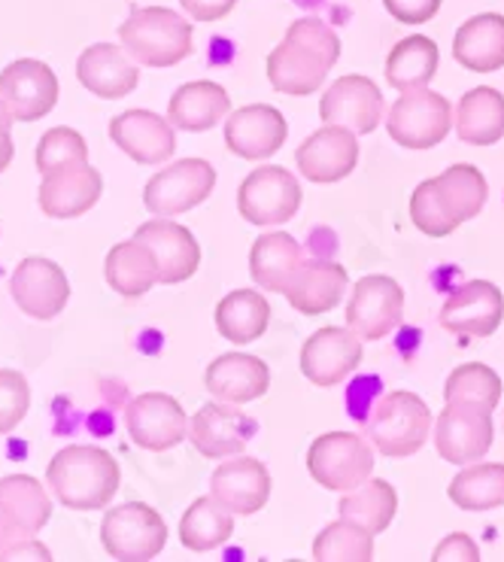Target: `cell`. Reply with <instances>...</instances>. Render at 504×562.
Wrapping results in <instances>:
<instances>
[{
	"label": "cell",
	"mask_w": 504,
	"mask_h": 562,
	"mask_svg": "<svg viewBox=\"0 0 504 562\" xmlns=\"http://www.w3.org/2000/svg\"><path fill=\"white\" fill-rule=\"evenodd\" d=\"M134 237L153 249L158 265V283H165V286L186 283L201 265V247H198L192 232L186 225L168 220V216H156V220L143 223L134 232Z\"/></svg>",
	"instance_id": "obj_21"
},
{
	"label": "cell",
	"mask_w": 504,
	"mask_h": 562,
	"mask_svg": "<svg viewBox=\"0 0 504 562\" xmlns=\"http://www.w3.org/2000/svg\"><path fill=\"white\" fill-rule=\"evenodd\" d=\"M27 407H31V386L25 374L13 368H0V435H10L25 419Z\"/></svg>",
	"instance_id": "obj_44"
},
{
	"label": "cell",
	"mask_w": 504,
	"mask_h": 562,
	"mask_svg": "<svg viewBox=\"0 0 504 562\" xmlns=\"http://www.w3.org/2000/svg\"><path fill=\"white\" fill-rule=\"evenodd\" d=\"M13 113H10V110H7V104H3V101H0V134H10L13 132Z\"/></svg>",
	"instance_id": "obj_51"
},
{
	"label": "cell",
	"mask_w": 504,
	"mask_h": 562,
	"mask_svg": "<svg viewBox=\"0 0 504 562\" xmlns=\"http://www.w3.org/2000/svg\"><path fill=\"white\" fill-rule=\"evenodd\" d=\"M104 277L107 286L119 292L122 299H141V295H146L158 283L156 256L137 237L122 240V244H116L107 252Z\"/></svg>",
	"instance_id": "obj_31"
},
{
	"label": "cell",
	"mask_w": 504,
	"mask_h": 562,
	"mask_svg": "<svg viewBox=\"0 0 504 562\" xmlns=\"http://www.w3.org/2000/svg\"><path fill=\"white\" fill-rule=\"evenodd\" d=\"M77 79L91 94H98L104 101H119V98H128L137 89L141 65L131 58L125 46L94 43L79 55Z\"/></svg>",
	"instance_id": "obj_25"
},
{
	"label": "cell",
	"mask_w": 504,
	"mask_h": 562,
	"mask_svg": "<svg viewBox=\"0 0 504 562\" xmlns=\"http://www.w3.org/2000/svg\"><path fill=\"white\" fill-rule=\"evenodd\" d=\"M301 207V183L285 168L261 165L237 189V210L259 228L289 223Z\"/></svg>",
	"instance_id": "obj_9"
},
{
	"label": "cell",
	"mask_w": 504,
	"mask_h": 562,
	"mask_svg": "<svg viewBox=\"0 0 504 562\" xmlns=\"http://www.w3.org/2000/svg\"><path fill=\"white\" fill-rule=\"evenodd\" d=\"M256 435V423L246 417L240 405L213 402L204 405L189 419V438L198 447V453L208 459H225L244 453L249 438Z\"/></svg>",
	"instance_id": "obj_20"
},
{
	"label": "cell",
	"mask_w": 504,
	"mask_h": 562,
	"mask_svg": "<svg viewBox=\"0 0 504 562\" xmlns=\"http://www.w3.org/2000/svg\"><path fill=\"white\" fill-rule=\"evenodd\" d=\"M387 132L404 149H432L452 132V104L428 86L401 92L389 106Z\"/></svg>",
	"instance_id": "obj_7"
},
{
	"label": "cell",
	"mask_w": 504,
	"mask_h": 562,
	"mask_svg": "<svg viewBox=\"0 0 504 562\" xmlns=\"http://www.w3.org/2000/svg\"><path fill=\"white\" fill-rule=\"evenodd\" d=\"M362 338L352 328L325 326L301 347V374L313 386H337L362 366Z\"/></svg>",
	"instance_id": "obj_16"
},
{
	"label": "cell",
	"mask_w": 504,
	"mask_h": 562,
	"mask_svg": "<svg viewBox=\"0 0 504 562\" xmlns=\"http://www.w3.org/2000/svg\"><path fill=\"white\" fill-rule=\"evenodd\" d=\"M271 323V304L256 289H234L216 307V328L234 347L259 340Z\"/></svg>",
	"instance_id": "obj_33"
},
{
	"label": "cell",
	"mask_w": 504,
	"mask_h": 562,
	"mask_svg": "<svg viewBox=\"0 0 504 562\" xmlns=\"http://www.w3.org/2000/svg\"><path fill=\"white\" fill-rule=\"evenodd\" d=\"M228 110H232V98L220 82L194 79V82H186L170 94L168 119L170 125L180 128V132L201 134L216 128L222 119L228 116Z\"/></svg>",
	"instance_id": "obj_28"
},
{
	"label": "cell",
	"mask_w": 504,
	"mask_h": 562,
	"mask_svg": "<svg viewBox=\"0 0 504 562\" xmlns=\"http://www.w3.org/2000/svg\"><path fill=\"white\" fill-rule=\"evenodd\" d=\"M404 319V289L387 274L356 280L347 301V326L362 340L389 338Z\"/></svg>",
	"instance_id": "obj_11"
},
{
	"label": "cell",
	"mask_w": 504,
	"mask_h": 562,
	"mask_svg": "<svg viewBox=\"0 0 504 562\" xmlns=\"http://www.w3.org/2000/svg\"><path fill=\"white\" fill-rule=\"evenodd\" d=\"M337 510H340V517H347L352 524L365 526L368 532L380 536V532H387L395 520V514H399V493L387 481L368 477L365 484L349 490L347 496L340 498Z\"/></svg>",
	"instance_id": "obj_37"
},
{
	"label": "cell",
	"mask_w": 504,
	"mask_h": 562,
	"mask_svg": "<svg viewBox=\"0 0 504 562\" xmlns=\"http://www.w3.org/2000/svg\"><path fill=\"white\" fill-rule=\"evenodd\" d=\"M411 220L428 237H447L459 228V223L444 207L438 189H435V180H426V183H419L414 189V195H411Z\"/></svg>",
	"instance_id": "obj_43"
},
{
	"label": "cell",
	"mask_w": 504,
	"mask_h": 562,
	"mask_svg": "<svg viewBox=\"0 0 504 562\" xmlns=\"http://www.w3.org/2000/svg\"><path fill=\"white\" fill-rule=\"evenodd\" d=\"M301 262H304V249L285 232H268L256 237L249 249V274L265 292H285Z\"/></svg>",
	"instance_id": "obj_30"
},
{
	"label": "cell",
	"mask_w": 504,
	"mask_h": 562,
	"mask_svg": "<svg viewBox=\"0 0 504 562\" xmlns=\"http://www.w3.org/2000/svg\"><path fill=\"white\" fill-rule=\"evenodd\" d=\"M182 10L194 22H220L232 13L237 0H180Z\"/></svg>",
	"instance_id": "obj_48"
},
{
	"label": "cell",
	"mask_w": 504,
	"mask_h": 562,
	"mask_svg": "<svg viewBox=\"0 0 504 562\" xmlns=\"http://www.w3.org/2000/svg\"><path fill=\"white\" fill-rule=\"evenodd\" d=\"M204 386L213 398L228 405H246L268 393L271 368L265 359L249 353H225L213 359L204 374Z\"/></svg>",
	"instance_id": "obj_26"
},
{
	"label": "cell",
	"mask_w": 504,
	"mask_h": 562,
	"mask_svg": "<svg viewBox=\"0 0 504 562\" xmlns=\"http://www.w3.org/2000/svg\"><path fill=\"white\" fill-rule=\"evenodd\" d=\"M0 510L15 526H22L27 536H40V529L53 517V498L37 477L7 474L0 477Z\"/></svg>",
	"instance_id": "obj_35"
},
{
	"label": "cell",
	"mask_w": 504,
	"mask_h": 562,
	"mask_svg": "<svg viewBox=\"0 0 504 562\" xmlns=\"http://www.w3.org/2000/svg\"><path fill=\"white\" fill-rule=\"evenodd\" d=\"M0 101L15 122H37L58 104V77L37 58H15L0 70Z\"/></svg>",
	"instance_id": "obj_12"
},
{
	"label": "cell",
	"mask_w": 504,
	"mask_h": 562,
	"mask_svg": "<svg viewBox=\"0 0 504 562\" xmlns=\"http://www.w3.org/2000/svg\"><path fill=\"white\" fill-rule=\"evenodd\" d=\"M216 189V170L208 158H180L161 168L143 189V204L153 216H180L204 204Z\"/></svg>",
	"instance_id": "obj_8"
},
{
	"label": "cell",
	"mask_w": 504,
	"mask_h": 562,
	"mask_svg": "<svg viewBox=\"0 0 504 562\" xmlns=\"http://www.w3.org/2000/svg\"><path fill=\"white\" fill-rule=\"evenodd\" d=\"M347 289L349 277L340 265L325 262V259H304L283 295L298 314L320 316L335 311L347 295Z\"/></svg>",
	"instance_id": "obj_27"
},
{
	"label": "cell",
	"mask_w": 504,
	"mask_h": 562,
	"mask_svg": "<svg viewBox=\"0 0 504 562\" xmlns=\"http://www.w3.org/2000/svg\"><path fill=\"white\" fill-rule=\"evenodd\" d=\"M438 61L440 53L435 40L423 37V34L404 37L392 46V53L387 58V82L399 94L426 89L438 74Z\"/></svg>",
	"instance_id": "obj_34"
},
{
	"label": "cell",
	"mask_w": 504,
	"mask_h": 562,
	"mask_svg": "<svg viewBox=\"0 0 504 562\" xmlns=\"http://www.w3.org/2000/svg\"><path fill=\"white\" fill-rule=\"evenodd\" d=\"M119 40L137 65L173 67L194 49V31L186 15L168 7H137L119 25Z\"/></svg>",
	"instance_id": "obj_3"
},
{
	"label": "cell",
	"mask_w": 504,
	"mask_h": 562,
	"mask_svg": "<svg viewBox=\"0 0 504 562\" xmlns=\"http://www.w3.org/2000/svg\"><path fill=\"white\" fill-rule=\"evenodd\" d=\"M502 378L483 362H466V366L452 368L447 386H444L447 402H474V405L490 407V411L502 405Z\"/></svg>",
	"instance_id": "obj_41"
},
{
	"label": "cell",
	"mask_w": 504,
	"mask_h": 562,
	"mask_svg": "<svg viewBox=\"0 0 504 562\" xmlns=\"http://www.w3.org/2000/svg\"><path fill=\"white\" fill-rule=\"evenodd\" d=\"M432 429H435V417L426 402L416 393L395 390L374 405L371 417L365 423V438L383 457L401 459L419 453L426 447Z\"/></svg>",
	"instance_id": "obj_4"
},
{
	"label": "cell",
	"mask_w": 504,
	"mask_h": 562,
	"mask_svg": "<svg viewBox=\"0 0 504 562\" xmlns=\"http://www.w3.org/2000/svg\"><path fill=\"white\" fill-rule=\"evenodd\" d=\"M210 496L222 502L234 517L259 514L271 498V474L268 465L253 457H232L222 462L210 477Z\"/></svg>",
	"instance_id": "obj_23"
},
{
	"label": "cell",
	"mask_w": 504,
	"mask_h": 562,
	"mask_svg": "<svg viewBox=\"0 0 504 562\" xmlns=\"http://www.w3.org/2000/svg\"><path fill=\"white\" fill-rule=\"evenodd\" d=\"M10 295L22 314L34 319H55L70 301V280L65 268L43 256H27L10 277Z\"/></svg>",
	"instance_id": "obj_14"
},
{
	"label": "cell",
	"mask_w": 504,
	"mask_h": 562,
	"mask_svg": "<svg viewBox=\"0 0 504 562\" xmlns=\"http://www.w3.org/2000/svg\"><path fill=\"white\" fill-rule=\"evenodd\" d=\"M456 134L471 146H492L504 137V94L480 86L456 104Z\"/></svg>",
	"instance_id": "obj_32"
},
{
	"label": "cell",
	"mask_w": 504,
	"mask_h": 562,
	"mask_svg": "<svg viewBox=\"0 0 504 562\" xmlns=\"http://www.w3.org/2000/svg\"><path fill=\"white\" fill-rule=\"evenodd\" d=\"M387 13L401 25H426L440 10V0H383Z\"/></svg>",
	"instance_id": "obj_45"
},
{
	"label": "cell",
	"mask_w": 504,
	"mask_h": 562,
	"mask_svg": "<svg viewBox=\"0 0 504 562\" xmlns=\"http://www.w3.org/2000/svg\"><path fill=\"white\" fill-rule=\"evenodd\" d=\"M447 496L462 510H492L504 505L502 462H471L447 486Z\"/></svg>",
	"instance_id": "obj_38"
},
{
	"label": "cell",
	"mask_w": 504,
	"mask_h": 562,
	"mask_svg": "<svg viewBox=\"0 0 504 562\" xmlns=\"http://www.w3.org/2000/svg\"><path fill=\"white\" fill-rule=\"evenodd\" d=\"M452 58L474 74H495L504 67V15H471L452 37Z\"/></svg>",
	"instance_id": "obj_29"
},
{
	"label": "cell",
	"mask_w": 504,
	"mask_h": 562,
	"mask_svg": "<svg viewBox=\"0 0 504 562\" xmlns=\"http://www.w3.org/2000/svg\"><path fill=\"white\" fill-rule=\"evenodd\" d=\"M101 192H104V177L86 161L46 173L40 183L37 204L49 220H77L101 201Z\"/></svg>",
	"instance_id": "obj_24"
},
{
	"label": "cell",
	"mask_w": 504,
	"mask_h": 562,
	"mask_svg": "<svg viewBox=\"0 0 504 562\" xmlns=\"http://www.w3.org/2000/svg\"><path fill=\"white\" fill-rule=\"evenodd\" d=\"M22 538H34V536H27L22 526H15L13 520L0 510V553L10 548V544H15V541H22Z\"/></svg>",
	"instance_id": "obj_49"
},
{
	"label": "cell",
	"mask_w": 504,
	"mask_h": 562,
	"mask_svg": "<svg viewBox=\"0 0 504 562\" xmlns=\"http://www.w3.org/2000/svg\"><path fill=\"white\" fill-rule=\"evenodd\" d=\"M311 477L332 493H349L374 471V445L356 431L320 435L307 450Z\"/></svg>",
	"instance_id": "obj_5"
},
{
	"label": "cell",
	"mask_w": 504,
	"mask_h": 562,
	"mask_svg": "<svg viewBox=\"0 0 504 562\" xmlns=\"http://www.w3.org/2000/svg\"><path fill=\"white\" fill-rule=\"evenodd\" d=\"M504 319L502 289L490 280H471L450 292L440 307V326L459 338H490Z\"/></svg>",
	"instance_id": "obj_17"
},
{
	"label": "cell",
	"mask_w": 504,
	"mask_h": 562,
	"mask_svg": "<svg viewBox=\"0 0 504 562\" xmlns=\"http://www.w3.org/2000/svg\"><path fill=\"white\" fill-rule=\"evenodd\" d=\"M492 411L474 402H447L435 419V447L452 465H471L490 453Z\"/></svg>",
	"instance_id": "obj_10"
},
{
	"label": "cell",
	"mask_w": 504,
	"mask_h": 562,
	"mask_svg": "<svg viewBox=\"0 0 504 562\" xmlns=\"http://www.w3.org/2000/svg\"><path fill=\"white\" fill-rule=\"evenodd\" d=\"M340 58V37L323 19L304 15L289 25L283 43L268 55V82L277 92L304 98L323 89Z\"/></svg>",
	"instance_id": "obj_1"
},
{
	"label": "cell",
	"mask_w": 504,
	"mask_h": 562,
	"mask_svg": "<svg viewBox=\"0 0 504 562\" xmlns=\"http://www.w3.org/2000/svg\"><path fill=\"white\" fill-rule=\"evenodd\" d=\"M285 137H289V122L271 104L240 106L225 122V146L246 161L277 156L283 149Z\"/></svg>",
	"instance_id": "obj_19"
},
{
	"label": "cell",
	"mask_w": 504,
	"mask_h": 562,
	"mask_svg": "<svg viewBox=\"0 0 504 562\" xmlns=\"http://www.w3.org/2000/svg\"><path fill=\"white\" fill-rule=\"evenodd\" d=\"M435 562H450V560H466V562H478L480 560V548L474 544V538L466 536V532H452L440 541L435 553H432Z\"/></svg>",
	"instance_id": "obj_46"
},
{
	"label": "cell",
	"mask_w": 504,
	"mask_h": 562,
	"mask_svg": "<svg viewBox=\"0 0 504 562\" xmlns=\"http://www.w3.org/2000/svg\"><path fill=\"white\" fill-rule=\"evenodd\" d=\"M122 471L110 450L94 445H70L49 459L46 484L70 510H104L119 493Z\"/></svg>",
	"instance_id": "obj_2"
},
{
	"label": "cell",
	"mask_w": 504,
	"mask_h": 562,
	"mask_svg": "<svg viewBox=\"0 0 504 562\" xmlns=\"http://www.w3.org/2000/svg\"><path fill=\"white\" fill-rule=\"evenodd\" d=\"M110 140L137 165H161L177 153L170 119L153 110H125L110 122Z\"/></svg>",
	"instance_id": "obj_22"
},
{
	"label": "cell",
	"mask_w": 504,
	"mask_h": 562,
	"mask_svg": "<svg viewBox=\"0 0 504 562\" xmlns=\"http://www.w3.org/2000/svg\"><path fill=\"white\" fill-rule=\"evenodd\" d=\"M383 113H387V101H383L380 86L362 74L335 79L320 101L323 125H344L356 134L377 132Z\"/></svg>",
	"instance_id": "obj_13"
},
{
	"label": "cell",
	"mask_w": 504,
	"mask_h": 562,
	"mask_svg": "<svg viewBox=\"0 0 504 562\" xmlns=\"http://www.w3.org/2000/svg\"><path fill=\"white\" fill-rule=\"evenodd\" d=\"M101 544L107 557L122 562L156 560L168 544V526L153 505L125 502L104 514L101 520Z\"/></svg>",
	"instance_id": "obj_6"
},
{
	"label": "cell",
	"mask_w": 504,
	"mask_h": 562,
	"mask_svg": "<svg viewBox=\"0 0 504 562\" xmlns=\"http://www.w3.org/2000/svg\"><path fill=\"white\" fill-rule=\"evenodd\" d=\"M234 536V514L213 496L194 498L180 520V541L194 553L222 548Z\"/></svg>",
	"instance_id": "obj_36"
},
{
	"label": "cell",
	"mask_w": 504,
	"mask_h": 562,
	"mask_svg": "<svg viewBox=\"0 0 504 562\" xmlns=\"http://www.w3.org/2000/svg\"><path fill=\"white\" fill-rule=\"evenodd\" d=\"M359 134L344 125H323L298 146L295 161L304 180L311 183H340L359 165Z\"/></svg>",
	"instance_id": "obj_18"
},
{
	"label": "cell",
	"mask_w": 504,
	"mask_h": 562,
	"mask_svg": "<svg viewBox=\"0 0 504 562\" xmlns=\"http://www.w3.org/2000/svg\"><path fill=\"white\" fill-rule=\"evenodd\" d=\"M86 161H89V144L74 128L58 125V128H49V132L40 137L37 158H34L40 177L55 173V170L74 168V165H86Z\"/></svg>",
	"instance_id": "obj_42"
},
{
	"label": "cell",
	"mask_w": 504,
	"mask_h": 562,
	"mask_svg": "<svg viewBox=\"0 0 504 562\" xmlns=\"http://www.w3.org/2000/svg\"><path fill=\"white\" fill-rule=\"evenodd\" d=\"M15 146H13V134H0V173L13 165Z\"/></svg>",
	"instance_id": "obj_50"
},
{
	"label": "cell",
	"mask_w": 504,
	"mask_h": 562,
	"mask_svg": "<svg viewBox=\"0 0 504 562\" xmlns=\"http://www.w3.org/2000/svg\"><path fill=\"white\" fill-rule=\"evenodd\" d=\"M435 189H438L447 213L459 225L471 223L483 210L486 198H490L486 177L474 165H452V168H447L440 177H435Z\"/></svg>",
	"instance_id": "obj_39"
},
{
	"label": "cell",
	"mask_w": 504,
	"mask_h": 562,
	"mask_svg": "<svg viewBox=\"0 0 504 562\" xmlns=\"http://www.w3.org/2000/svg\"><path fill=\"white\" fill-rule=\"evenodd\" d=\"M125 426L131 441L149 453H165L189 435V417L168 393H143L125 407Z\"/></svg>",
	"instance_id": "obj_15"
},
{
	"label": "cell",
	"mask_w": 504,
	"mask_h": 562,
	"mask_svg": "<svg viewBox=\"0 0 504 562\" xmlns=\"http://www.w3.org/2000/svg\"><path fill=\"white\" fill-rule=\"evenodd\" d=\"M49 560H53V553H49V548H46L37 536L22 538V541H15V544H10V548L0 553V562H49Z\"/></svg>",
	"instance_id": "obj_47"
},
{
	"label": "cell",
	"mask_w": 504,
	"mask_h": 562,
	"mask_svg": "<svg viewBox=\"0 0 504 562\" xmlns=\"http://www.w3.org/2000/svg\"><path fill=\"white\" fill-rule=\"evenodd\" d=\"M313 560L320 562H368L374 560V532L340 517L313 541Z\"/></svg>",
	"instance_id": "obj_40"
}]
</instances>
